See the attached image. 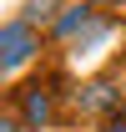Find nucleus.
Here are the masks:
<instances>
[{"label":"nucleus","instance_id":"f257e3e1","mask_svg":"<svg viewBox=\"0 0 126 132\" xmlns=\"http://www.w3.org/2000/svg\"><path fill=\"white\" fill-rule=\"evenodd\" d=\"M35 51H40V31H35L30 20H10V26H0V71L25 66Z\"/></svg>","mask_w":126,"mask_h":132},{"label":"nucleus","instance_id":"f03ea898","mask_svg":"<svg viewBox=\"0 0 126 132\" xmlns=\"http://www.w3.org/2000/svg\"><path fill=\"white\" fill-rule=\"evenodd\" d=\"M20 122H25L30 132H40V127H46V122H50V92L30 86V92H25V107H20Z\"/></svg>","mask_w":126,"mask_h":132},{"label":"nucleus","instance_id":"7ed1b4c3","mask_svg":"<svg viewBox=\"0 0 126 132\" xmlns=\"http://www.w3.org/2000/svg\"><path fill=\"white\" fill-rule=\"evenodd\" d=\"M86 26H91V5H71V10L56 20V36H81Z\"/></svg>","mask_w":126,"mask_h":132},{"label":"nucleus","instance_id":"20e7f679","mask_svg":"<svg viewBox=\"0 0 126 132\" xmlns=\"http://www.w3.org/2000/svg\"><path fill=\"white\" fill-rule=\"evenodd\" d=\"M50 10H56V0H30L20 20H30V26H40V20H50Z\"/></svg>","mask_w":126,"mask_h":132},{"label":"nucleus","instance_id":"39448f33","mask_svg":"<svg viewBox=\"0 0 126 132\" xmlns=\"http://www.w3.org/2000/svg\"><path fill=\"white\" fill-rule=\"evenodd\" d=\"M15 127H20L15 117H0V132H15Z\"/></svg>","mask_w":126,"mask_h":132},{"label":"nucleus","instance_id":"423d86ee","mask_svg":"<svg viewBox=\"0 0 126 132\" xmlns=\"http://www.w3.org/2000/svg\"><path fill=\"white\" fill-rule=\"evenodd\" d=\"M111 132H126V122H116V127H111Z\"/></svg>","mask_w":126,"mask_h":132}]
</instances>
